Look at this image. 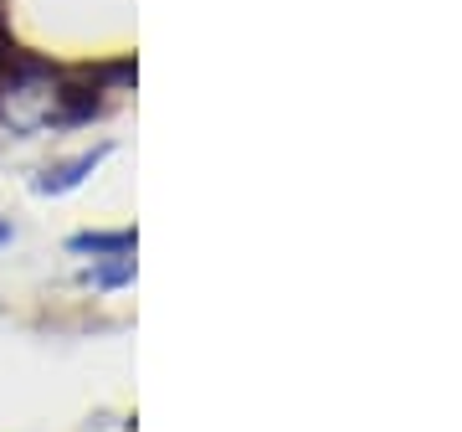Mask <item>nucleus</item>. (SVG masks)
Returning <instances> with one entry per match:
<instances>
[{
  "mask_svg": "<svg viewBox=\"0 0 462 432\" xmlns=\"http://www.w3.org/2000/svg\"><path fill=\"white\" fill-rule=\"evenodd\" d=\"M98 165V155H83V160H72V165H57V170H47V175H42V181H36V191H67V185H78L83 181V170H93Z\"/></svg>",
  "mask_w": 462,
  "mask_h": 432,
  "instance_id": "f257e3e1",
  "label": "nucleus"
},
{
  "mask_svg": "<svg viewBox=\"0 0 462 432\" xmlns=\"http://www.w3.org/2000/svg\"><path fill=\"white\" fill-rule=\"evenodd\" d=\"M72 248H78V252H129L134 237L129 232H118V237H93V232H88V237H72Z\"/></svg>",
  "mask_w": 462,
  "mask_h": 432,
  "instance_id": "f03ea898",
  "label": "nucleus"
},
{
  "mask_svg": "<svg viewBox=\"0 0 462 432\" xmlns=\"http://www.w3.org/2000/svg\"><path fill=\"white\" fill-rule=\"evenodd\" d=\"M5 242H11V221H0V248H5Z\"/></svg>",
  "mask_w": 462,
  "mask_h": 432,
  "instance_id": "7ed1b4c3",
  "label": "nucleus"
}]
</instances>
